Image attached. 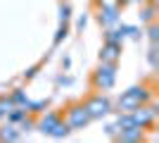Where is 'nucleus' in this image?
I'll list each match as a JSON object with an SVG mask.
<instances>
[{
	"label": "nucleus",
	"instance_id": "nucleus-1",
	"mask_svg": "<svg viewBox=\"0 0 159 143\" xmlns=\"http://www.w3.org/2000/svg\"><path fill=\"white\" fill-rule=\"evenodd\" d=\"M150 100H152L150 88H145V86H133V88H128V91H124V93H121L119 102H116V107H119V112H133L138 105L150 102Z\"/></svg>",
	"mask_w": 159,
	"mask_h": 143
},
{
	"label": "nucleus",
	"instance_id": "nucleus-2",
	"mask_svg": "<svg viewBox=\"0 0 159 143\" xmlns=\"http://www.w3.org/2000/svg\"><path fill=\"white\" fill-rule=\"evenodd\" d=\"M116 81V64H109V62H100V67L95 69L93 74V86L100 91H109Z\"/></svg>",
	"mask_w": 159,
	"mask_h": 143
},
{
	"label": "nucleus",
	"instance_id": "nucleus-3",
	"mask_svg": "<svg viewBox=\"0 0 159 143\" xmlns=\"http://www.w3.org/2000/svg\"><path fill=\"white\" fill-rule=\"evenodd\" d=\"M66 124H69V129H83L88 122H90V115H88V110L83 102H76V105H69L66 107V115L62 117Z\"/></svg>",
	"mask_w": 159,
	"mask_h": 143
},
{
	"label": "nucleus",
	"instance_id": "nucleus-4",
	"mask_svg": "<svg viewBox=\"0 0 159 143\" xmlns=\"http://www.w3.org/2000/svg\"><path fill=\"white\" fill-rule=\"evenodd\" d=\"M131 117H133V124H135V126L150 129V126H154V122H157V107L143 102V105H138V107L131 112Z\"/></svg>",
	"mask_w": 159,
	"mask_h": 143
},
{
	"label": "nucleus",
	"instance_id": "nucleus-5",
	"mask_svg": "<svg viewBox=\"0 0 159 143\" xmlns=\"http://www.w3.org/2000/svg\"><path fill=\"white\" fill-rule=\"evenodd\" d=\"M86 110H88V115H90V119H98V117H105L109 110H112V102L107 100L105 95H93V98H88L86 102Z\"/></svg>",
	"mask_w": 159,
	"mask_h": 143
},
{
	"label": "nucleus",
	"instance_id": "nucleus-6",
	"mask_svg": "<svg viewBox=\"0 0 159 143\" xmlns=\"http://www.w3.org/2000/svg\"><path fill=\"white\" fill-rule=\"evenodd\" d=\"M98 21L105 29H114L119 24V5H102L98 14Z\"/></svg>",
	"mask_w": 159,
	"mask_h": 143
},
{
	"label": "nucleus",
	"instance_id": "nucleus-7",
	"mask_svg": "<svg viewBox=\"0 0 159 143\" xmlns=\"http://www.w3.org/2000/svg\"><path fill=\"white\" fill-rule=\"evenodd\" d=\"M121 57V43H105L100 48V62H109V64H116Z\"/></svg>",
	"mask_w": 159,
	"mask_h": 143
},
{
	"label": "nucleus",
	"instance_id": "nucleus-8",
	"mask_svg": "<svg viewBox=\"0 0 159 143\" xmlns=\"http://www.w3.org/2000/svg\"><path fill=\"white\" fill-rule=\"evenodd\" d=\"M62 119V112H57V110H52V112H48L45 117H40L38 122H36V126H38V131H43V134H50L52 131V126Z\"/></svg>",
	"mask_w": 159,
	"mask_h": 143
},
{
	"label": "nucleus",
	"instance_id": "nucleus-9",
	"mask_svg": "<svg viewBox=\"0 0 159 143\" xmlns=\"http://www.w3.org/2000/svg\"><path fill=\"white\" fill-rule=\"evenodd\" d=\"M143 129L140 126H128V129L119 131V136H116V141H124V143H135V141H143Z\"/></svg>",
	"mask_w": 159,
	"mask_h": 143
},
{
	"label": "nucleus",
	"instance_id": "nucleus-10",
	"mask_svg": "<svg viewBox=\"0 0 159 143\" xmlns=\"http://www.w3.org/2000/svg\"><path fill=\"white\" fill-rule=\"evenodd\" d=\"M21 138V131L14 126L12 122H7L2 129H0V141H19Z\"/></svg>",
	"mask_w": 159,
	"mask_h": 143
},
{
	"label": "nucleus",
	"instance_id": "nucleus-11",
	"mask_svg": "<svg viewBox=\"0 0 159 143\" xmlns=\"http://www.w3.org/2000/svg\"><path fill=\"white\" fill-rule=\"evenodd\" d=\"M69 131H71V129H69V124H66L64 119H60V122H57V124L52 126V131H50L48 136H52V138H64L66 134H69Z\"/></svg>",
	"mask_w": 159,
	"mask_h": 143
},
{
	"label": "nucleus",
	"instance_id": "nucleus-12",
	"mask_svg": "<svg viewBox=\"0 0 159 143\" xmlns=\"http://www.w3.org/2000/svg\"><path fill=\"white\" fill-rule=\"evenodd\" d=\"M10 100H12L14 107H24V110H26V105H29V98H26L24 91H14V93L10 95ZM26 112H29V110H26Z\"/></svg>",
	"mask_w": 159,
	"mask_h": 143
},
{
	"label": "nucleus",
	"instance_id": "nucleus-13",
	"mask_svg": "<svg viewBox=\"0 0 159 143\" xmlns=\"http://www.w3.org/2000/svg\"><path fill=\"white\" fill-rule=\"evenodd\" d=\"M124 41V34H121V29H107L105 34V43H121Z\"/></svg>",
	"mask_w": 159,
	"mask_h": 143
},
{
	"label": "nucleus",
	"instance_id": "nucleus-14",
	"mask_svg": "<svg viewBox=\"0 0 159 143\" xmlns=\"http://www.w3.org/2000/svg\"><path fill=\"white\" fill-rule=\"evenodd\" d=\"M43 107H48V100H36V102L29 100V105H26V110L31 112V115H38V112H43Z\"/></svg>",
	"mask_w": 159,
	"mask_h": 143
},
{
	"label": "nucleus",
	"instance_id": "nucleus-15",
	"mask_svg": "<svg viewBox=\"0 0 159 143\" xmlns=\"http://www.w3.org/2000/svg\"><path fill=\"white\" fill-rule=\"evenodd\" d=\"M12 107H14V105H12V100H10V98H0V119H2V117H5Z\"/></svg>",
	"mask_w": 159,
	"mask_h": 143
},
{
	"label": "nucleus",
	"instance_id": "nucleus-16",
	"mask_svg": "<svg viewBox=\"0 0 159 143\" xmlns=\"http://www.w3.org/2000/svg\"><path fill=\"white\" fill-rule=\"evenodd\" d=\"M121 34H124V38H140V29H135V26H121Z\"/></svg>",
	"mask_w": 159,
	"mask_h": 143
},
{
	"label": "nucleus",
	"instance_id": "nucleus-17",
	"mask_svg": "<svg viewBox=\"0 0 159 143\" xmlns=\"http://www.w3.org/2000/svg\"><path fill=\"white\" fill-rule=\"evenodd\" d=\"M140 14H143V19H145V21H154V2H150L147 7H143V12H140Z\"/></svg>",
	"mask_w": 159,
	"mask_h": 143
},
{
	"label": "nucleus",
	"instance_id": "nucleus-18",
	"mask_svg": "<svg viewBox=\"0 0 159 143\" xmlns=\"http://www.w3.org/2000/svg\"><path fill=\"white\" fill-rule=\"evenodd\" d=\"M147 36H150V43H157L159 41V26L154 21H150V29H147Z\"/></svg>",
	"mask_w": 159,
	"mask_h": 143
},
{
	"label": "nucleus",
	"instance_id": "nucleus-19",
	"mask_svg": "<svg viewBox=\"0 0 159 143\" xmlns=\"http://www.w3.org/2000/svg\"><path fill=\"white\" fill-rule=\"evenodd\" d=\"M150 64H152L154 69H157V43H152V45H150Z\"/></svg>",
	"mask_w": 159,
	"mask_h": 143
},
{
	"label": "nucleus",
	"instance_id": "nucleus-20",
	"mask_svg": "<svg viewBox=\"0 0 159 143\" xmlns=\"http://www.w3.org/2000/svg\"><path fill=\"white\" fill-rule=\"evenodd\" d=\"M107 136L116 138V136H119V126H116V124H109V126H107Z\"/></svg>",
	"mask_w": 159,
	"mask_h": 143
},
{
	"label": "nucleus",
	"instance_id": "nucleus-21",
	"mask_svg": "<svg viewBox=\"0 0 159 143\" xmlns=\"http://www.w3.org/2000/svg\"><path fill=\"white\" fill-rule=\"evenodd\" d=\"M60 12H62V19H64V21L71 17V14H69V12H71V10H69V5H62V7H60Z\"/></svg>",
	"mask_w": 159,
	"mask_h": 143
},
{
	"label": "nucleus",
	"instance_id": "nucleus-22",
	"mask_svg": "<svg viewBox=\"0 0 159 143\" xmlns=\"http://www.w3.org/2000/svg\"><path fill=\"white\" fill-rule=\"evenodd\" d=\"M131 0H116V5H128Z\"/></svg>",
	"mask_w": 159,
	"mask_h": 143
},
{
	"label": "nucleus",
	"instance_id": "nucleus-23",
	"mask_svg": "<svg viewBox=\"0 0 159 143\" xmlns=\"http://www.w3.org/2000/svg\"><path fill=\"white\" fill-rule=\"evenodd\" d=\"M131 2H145V0H131Z\"/></svg>",
	"mask_w": 159,
	"mask_h": 143
}]
</instances>
